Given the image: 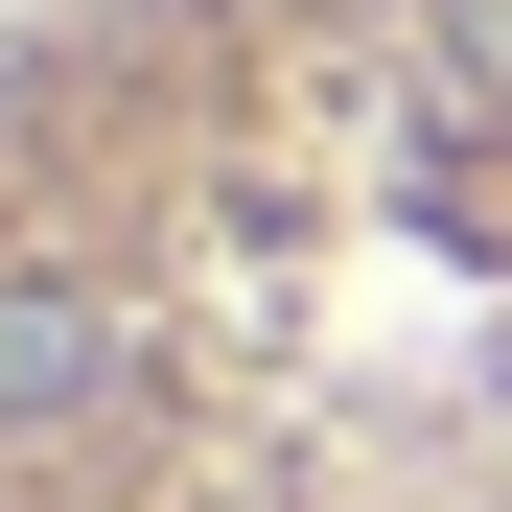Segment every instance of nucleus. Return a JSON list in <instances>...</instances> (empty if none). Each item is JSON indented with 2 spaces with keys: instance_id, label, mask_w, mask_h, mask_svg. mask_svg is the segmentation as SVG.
<instances>
[{
  "instance_id": "1",
  "label": "nucleus",
  "mask_w": 512,
  "mask_h": 512,
  "mask_svg": "<svg viewBox=\"0 0 512 512\" xmlns=\"http://www.w3.org/2000/svg\"><path fill=\"white\" fill-rule=\"evenodd\" d=\"M0 512H512L489 0H47L0 47Z\"/></svg>"
},
{
  "instance_id": "2",
  "label": "nucleus",
  "mask_w": 512,
  "mask_h": 512,
  "mask_svg": "<svg viewBox=\"0 0 512 512\" xmlns=\"http://www.w3.org/2000/svg\"><path fill=\"white\" fill-rule=\"evenodd\" d=\"M489 24H512V0H489Z\"/></svg>"
}]
</instances>
